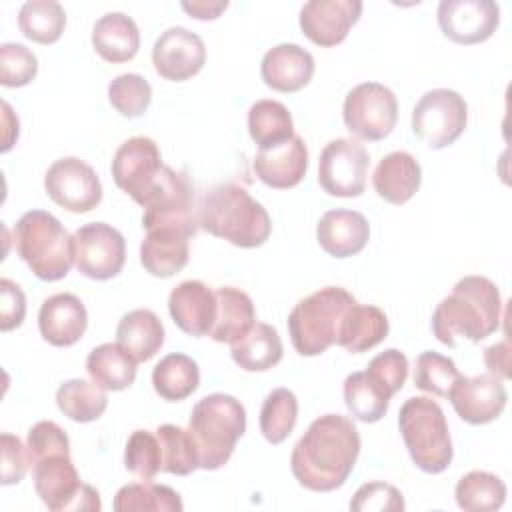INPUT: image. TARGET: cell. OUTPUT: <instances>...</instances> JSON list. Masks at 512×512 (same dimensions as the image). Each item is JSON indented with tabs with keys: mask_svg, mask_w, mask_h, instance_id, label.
Instances as JSON below:
<instances>
[{
	"mask_svg": "<svg viewBox=\"0 0 512 512\" xmlns=\"http://www.w3.org/2000/svg\"><path fill=\"white\" fill-rule=\"evenodd\" d=\"M358 454L360 434L356 424L342 414H324L294 444L290 470L306 490L332 492L348 480Z\"/></svg>",
	"mask_w": 512,
	"mask_h": 512,
	"instance_id": "6da1fadb",
	"label": "cell"
},
{
	"mask_svg": "<svg viewBox=\"0 0 512 512\" xmlns=\"http://www.w3.org/2000/svg\"><path fill=\"white\" fill-rule=\"evenodd\" d=\"M502 318V298L486 276H464L432 314V332L446 346H458V338L480 342L494 334Z\"/></svg>",
	"mask_w": 512,
	"mask_h": 512,
	"instance_id": "7a4b0ae2",
	"label": "cell"
},
{
	"mask_svg": "<svg viewBox=\"0 0 512 512\" xmlns=\"http://www.w3.org/2000/svg\"><path fill=\"white\" fill-rule=\"evenodd\" d=\"M198 226L238 248L262 246L272 222L266 208L240 184H220L208 190L198 208Z\"/></svg>",
	"mask_w": 512,
	"mask_h": 512,
	"instance_id": "3957f363",
	"label": "cell"
},
{
	"mask_svg": "<svg viewBox=\"0 0 512 512\" xmlns=\"http://www.w3.org/2000/svg\"><path fill=\"white\" fill-rule=\"evenodd\" d=\"M246 430V410L230 394H208L196 402L190 414L188 432L192 434L202 470L222 468L236 442Z\"/></svg>",
	"mask_w": 512,
	"mask_h": 512,
	"instance_id": "277c9868",
	"label": "cell"
},
{
	"mask_svg": "<svg viewBox=\"0 0 512 512\" xmlns=\"http://www.w3.org/2000/svg\"><path fill=\"white\" fill-rule=\"evenodd\" d=\"M14 244L18 256L44 282L62 280L74 262L72 236L56 216L44 210H30L20 216Z\"/></svg>",
	"mask_w": 512,
	"mask_h": 512,
	"instance_id": "5b68a950",
	"label": "cell"
},
{
	"mask_svg": "<svg viewBox=\"0 0 512 512\" xmlns=\"http://www.w3.org/2000/svg\"><path fill=\"white\" fill-rule=\"evenodd\" d=\"M398 428L416 468L440 474L452 462V440L444 410L426 396L408 398L398 412Z\"/></svg>",
	"mask_w": 512,
	"mask_h": 512,
	"instance_id": "8992f818",
	"label": "cell"
},
{
	"mask_svg": "<svg viewBox=\"0 0 512 512\" xmlns=\"http://www.w3.org/2000/svg\"><path fill=\"white\" fill-rule=\"evenodd\" d=\"M356 298L340 286H326L302 298L288 316V332L300 356H318L338 340L340 324Z\"/></svg>",
	"mask_w": 512,
	"mask_h": 512,
	"instance_id": "52a82bcc",
	"label": "cell"
},
{
	"mask_svg": "<svg viewBox=\"0 0 512 512\" xmlns=\"http://www.w3.org/2000/svg\"><path fill=\"white\" fill-rule=\"evenodd\" d=\"M34 490L52 512H98L100 494L84 484L70 454H50L34 462Z\"/></svg>",
	"mask_w": 512,
	"mask_h": 512,
	"instance_id": "ba28073f",
	"label": "cell"
},
{
	"mask_svg": "<svg viewBox=\"0 0 512 512\" xmlns=\"http://www.w3.org/2000/svg\"><path fill=\"white\" fill-rule=\"evenodd\" d=\"M468 122L466 100L450 88L428 90L412 110V132L432 150L454 144Z\"/></svg>",
	"mask_w": 512,
	"mask_h": 512,
	"instance_id": "9c48e42d",
	"label": "cell"
},
{
	"mask_svg": "<svg viewBox=\"0 0 512 512\" xmlns=\"http://www.w3.org/2000/svg\"><path fill=\"white\" fill-rule=\"evenodd\" d=\"M342 118L354 136L378 142L396 126L398 100L388 86L380 82H362L346 94Z\"/></svg>",
	"mask_w": 512,
	"mask_h": 512,
	"instance_id": "30bf717a",
	"label": "cell"
},
{
	"mask_svg": "<svg viewBox=\"0 0 512 512\" xmlns=\"http://www.w3.org/2000/svg\"><path fill=\"white\" fill-rule=\"evenodd\" d=\"M142 226L154 228H180L194 236L198 218L194 216V194L186 172L162 166L160 180L142 206Z\"/></svg>",
	"mask_w": 512,
	"mask_h": 512,
	"instance_id": "8fae6325",
	"label": "cell"
},
{
	"mask_svg": "<svg viewBox=\"0 0 512 512\" xmlns=\"http://www.w3.org/2000/svg\"><path fill=\"white\" fill-rule=\"evenodd\" d=\"M370 156L354 138H336L328 142L318 160L320 188L338 198H356L366 188Z\"/></svg>",
	"mask_w": 512,
	"mask_h": 512,
	"instance_id": "7c38bea8",
	"label": "cell"
},
{
	"mask_svg": "<svg viewBox=\"0 0 512 512\" xmlns=\"http://www.w3.org/2000/svg\"><path fill=\"white\" fill-rule=\"evenodd\" d=\"M162 166L158 144L148 136H132L112 158V178L120 190L144 206L160 180Z\"/></svg>",
	"mask_w": 512,
	"mask_h": 512,
	"instance_id": "4fadbf2b",
	"label": "cell"
},
{
	"mask_svg": "<svg viewBox=\"0 0 512 512\" xmlns=\"http://www.w3.org/2000/svg\"><path fill=\"white\" fill-rule=\"evenodd\" d=\"M74 264L92 280L114 278L126 260L124 236L106 222H90L72 234Z\"/></svg>",
	"mask_w": 512,
	"mask_h": 512,
	"instance_id": "5bb4252c",
	"label": "cell"
},
{
	"mask_svg": "<svg viewBox=\"0 0 512 512\" xmlns=\"http://www.w3.org/2000/svg\"><path fill=\"white\" fill-rule=\"evenodd\" d=\"M46 194L68 212H90L102 200V184L96 170L76 156L56 160L44 176Z\"/></svg>",
	"mask_w": 512,
	"mask_h": 512,
	"instance_id": "9a60e30c",
	"label": "cell"
},
{
	"mask_svg": "<svg viewBox=\"0 0 512 512\" xmlns=\"http://www.w3.org/2000/svg\"><path fill=\"white\" fill-rule=\"evenodd\" d=\"M442 34L456 44H480L500 24V6L492 0H442L436 10Z\"/></svg>",
	"mask_w": 512,
	"mask_h": 512,
	"instance_id": "2e32d148",
	"label": "cell"
},
{
	"mask_svg": "<svg viewBox=\"0 0 512 512\" xmlns=\"http://www.w3.org/2000/svg\"><path fill=\"white\" fill-rule=\"evenodd\" d=\"M206 62L204 40L184 26L164 30L152 48L154 70L172 82H184L196 76Z\"/></svg>",
	"mask_w": 512,
	"mask_h": 512,
	"instance_id": "e0dca14e",
	"label": "cell"
},
{
	"mask_svg": "<svg viewBox=\"0 0 512 512\" xmlns=\"http://www.w3.org/2000/svg\"><path fill=\"white\" fill-rule=\"evenodd\" d=\"M448 400L464 422L480 426L496 420L502 414L508 402V392L502 378L494 374H460L448 394Z\"/></svg>",
	"mask_w": 512,
	"mask_h": 512,
	"instance_id": "ac0fdd59",
	"label": "cell"
},
{
	"mask_svg": "<svg viewBox=\"0 0 512 512\" xmlns=\"http://www.w3.org/2000/svg\"><path fill=\"white\" fill-rule=\"evenodd\" d=\"M360 14V0H310L300 8L298 24L310 42L332 48L348 36Z\"/></svg>",
	"mask_w": 512,
	"mask_h": 512,
	"instance_id": "d6986e66",
	"label": "cell"
},
{
	"mask_svg": "<svg viewBox=\"0 0 512 512\" xmlns=\"http://www.w3.org/2000/svg\"><path fill=\"white\" fill-rule=\"evenodd\" d=\"M168 310L182 332L194 338L206 336L216 322V292L200 280H184L172 288L168 296Z\"/></svg>",
	"mask_w": 512,
	"mask_h": 512,
	"instance_id": "ffe728a7",
	"label": "cell"
},
{
	"mask_svg": "<svg viewBox=\"0 0 512 512\" xmlns=\"http://www.w3.org/2000/svg\"><path fill=\"white\" fill-rule=\"evenodd\" d=\"M88 326V312L82 300L70 292L46 298L38 312V328L42 338L58 348L76 344Z\"/></svg>",
	"mask_w": 512,
	"mask_h": 512,
	"instance_id": "44dd1931",
	"label": "cell"
},
{
	"mask_svg": "<svg viewBox=\"0 0 512 512\" xmlns=\"http://www.w3.org/2000/svg\"><path fill=\"white\" fill-rule=\"evenodd\" d=\"M260 76L276 92H298L314 76V58L298 44H276L262 56Z\"/></svg>",
	"mask_w": 512,
	"mask_h": 512,
	"instance_id": "7402d4cb",
	"label": "cell"
},
{
	"mask_svg": "<svg viewBox=\"0 0 512 512\" xmlns=\"http://www.w3.org/2000/svg\"><path fill=\"white\" fill-rule=\"evenodd\" d=\"M308 170V148L300 136H292L290 140L258 150L254 158L256 176L270 188L286 190L294 188L302 182Z\"/></svg>",
	"mask_w": 512,
	"mask_h": 512,
	"instance_id": "603a6c76",
	"label": "cell"
},
{
	"mask_svg": "<svg viewBox=\"0 0 512 512\" xmlns=\"http://www.w3.org/2000/svg\"><path fill=\"white\" fill-rule=\"evenodd\" d=\"M370 238V226L364 214L356 210H328L316 226L320 248L334 258H350L364 250Z\"/></svg>",
	"mask_w": 512,
	"mask_h": 512,
	"instance_id": "cb8c5ba5",
	"label": "cell"
},
{
	"mask_svg": "<svg viewBox=\"0 0 512 512\" xmlns=\"http://www.w3.org/2000/svg\"><path fill=\"white\" fill-rule=\"evenodd\" d=\"M190 236L192 234L180 228L146 230V238L140 244V262L144 270L156 278L178 274L188 264Z\"/></svg>",
	"mask_w": 512,
	"mask_h": 512,
	"instance_id": "d4e9b609",
	"label": "cell"
},
{
	"mask_svg": "<svg viewBox=\"0 0 512 512\" xmlns=\"http://www.w3.org/2000/svg\"><path fill=\"white\" fill-rule=\"evenodd\" d=\"M420 182L422 168L418 160L404 150L386 154L372 174V186L376 194L396 206L406 204L418 192Z\"/></svg>",
	"mask_w": 512,
	"mask_h": 512,
	"instance_id": "484cf974",
	"label": "cell"
},
{
	"mask_svg": "<svg viewBox=\"0 0 512 512\" xmlns=\"http://www.w3.org/2000/svg\"><path fill=\"white\" fill-rule=\"evenodd\" d=\"M92 46L106 62H128L140 48L138 26L124 12H108L92 28Z\"/></svg>",
	"mask_w": 512,
	"mask_h": 512,
	"instance_id": "4316f807",
	"label": "cell"
},
{
	"mask_svg": "<svg viewBox=\"0 0 512 512\" xmlns=\"http://www.w3.org/2000/svg\"><path fill=\"white\" fill-rule=\"evenodd\" d=\"M388 336L386 314L372 304L354 302L342 318L336 344L352 354L366 352Z\"/></svg>",
	"mask_w": 512,
	"mask_h": 512,
	"instance_id": "83f0119b",
	"label": "cell"
},
{
	"mask_svg": "<svg viewBox=\"0 0 512 512\" xmlns=\"http://www.w3.org/2000/svg\"><path fill=\"white\" fill-rule=\"evenodd\" d=\"M116 342L136 360H150L164 344V326L148 308H136L124 314L116 326Z\"/></svg>",
	"mask_w": 512,
	"mask_h": 512,
	"instance_id": "f1b7e54d",
	"label": "cell"
},
{
	"mask_svg": "<svg viewBox=\"0 0 512 512\" xmlns=\"http://www.w3.org/2000/svg\"><path fill=\"white\" fill-rule=\"evenodd\" d=\"M216 322L210 330V338L216 342L232 344L246 336L256 324V310L252 298L234 286H222L216 290Z\"/></svg>",
	"mask_w": 512,
	"mask_h": 512,
	"instance_id": "f546056e",
	"label": "cell"
},
{
	"mask_svg": "<svg viewBox=\"0 0 512 512\" xmlns=\"http://www.w3.org/2000/svg\"><path fill=\"white\" fill-rule=\"evenodd\" d=\"M282 340L270 324L256 322L246 336L230 344L232 360L246 372H264L282 360Z\"/></svg>",
	"mask_w": 512,
	"mask_h": 512,
	"instance_id": "4dcf8cb0",
	"label": "cell"
},
{
	"mask_svg": "<svg viewBox=\"0 0 512 512\" xmlns=\"http://www.w3.org/2000/svg\"><path fill=\"white\" fill-rule=\"evenodd\" d=\"M136 360L118 344L106 342L96 346L86 358V370L100 388L104 390H124L136 378Z\"/></svg>",
	"mask_w": 512,
	"mask_h": 512,
	"instance_id": "1f68e13d",
	"label": "cell"
},
{
	"mask_svg": "<svg viewBox=\"0 0 512 512\" xmlns=\"http://www.w3.org/2000/svg\"><path fill=\"white\" fill-rule=\"evenodd\" d=\"M198 384V364L182 352L164 356L152 370V386L156 394L168 402H180L188 398L192 392H196Z\"/></svg>",
	"mask_w": 512,
	"mask_h": 512,
	"instance_id": "d6a6232c",
	"label": "cell"
},
{
	"mask_svg": "<svg viewBox=\"0 0 512 512\" xmlns=\"http://www.w3.org/2000/svg\"><path fill=\"white\" fill-rule=\"evenodd\" d=\"M248 132L260 150L274 148L294 136L288 108L278 100H258L248 110Z\"/></svg>",
	"mask_w": 512,
	"mask_h": 512,
	"instance_id": "836d02e7",
	"label": "cell"
},
{
	"mask_svg": "<svg viewBox=\"0 0 512 512\" xmlns=\"http://www.w3.org/2000/svg\"><path fill=\"white\" fill-rule=\"evenodd\" d=\"M56 406L70 420L86 424L98 420L104 414L108 406V396L106 390L100 388L96 382L72 378L58 386Z\"/></svg>",
	"mask_w": 512,
	"mask_h": 512,
	"instance_id": "e575fe53",
	"label": "cell"
},
{
	"mask_svg": "<svg viewBox=\"0 0 512 512\" xmlns=\"http://www.w3.org/2000/svg\"><path fill=\"white\" fill-rule=\"evenodd\" d=\"M112 506L116 512H180L184 508L176 490L150 480L122 486L116 492Z\"/></svg>",
	"mask_w": 512,
	"mask_h": 512,
	"instance_id": "d590c367",
	"label": "cell"
},
{
	"mask_svg": "<svg viewBox=\"0 0 512 512\" xmlns=\"http://www.w3.org/2000/svg\"><path fill=\"white\" fill-rule=\"evenodd\" d=\"M456 504L468 512H494L506 500V484L500 476L472 470L464 474L454 488Z\"/></svg>",
	"mask_w": 512,
	"mask_h": 512,
	"instance_id": "8d00e7d4",
	"label": "cell"
},
{
	"mask_svg": "<svg viewBox=\"0 0 512 512\" xmlns=\"http://www.w3.org/2000/svg\"><path fill=\"white\" fill-rule=\"evenodd\" d=\"M20 32L38 44H54L66 26V12L56 0H28L18 12Z\"/></svg>",
	"mask_w": 512,
	"mask_h": 512,
	"instance_id": "74e56055",
	"label": "cell"
},
{
	"mask_svg": "<svg viewBox=\"0 0 512 512\" xmlns=\"http://www.w3.org/2000/svg\"><path fill=\"white\" fill-rule=\"evenodd\" d=\"M162 452V472L188 476L200 468V456L192 434L176 424H162L156 428Z\"/></svg>",
	"mask_w": 512,
	"mask_h": 512,
	"instance_id": "f35d334b",
	"label": "cell"
},
{
	"mask_svg": "<svg viewBox=\"0 0 512 512\" xmlns=\"http://www.w3.org/2000/svg\"><path fill=\"white\" fill-rule=\"evenodd\" d=\"M298 420V400L288 388H274L260 408V432L270 444L284 442Z\"/></svg>",
	"mask_w": 512,
	"mask_h": 512,
	"instance_id": "ab89813d",
	"label": "cell"
},
{
	"mask_svg": "<svg viewBox=\"0 0 512 512\" xmlns=\"http://www.w3.org/2000/svg\"><path fill=\"white\" fill-rule=\"evenodd\" d=\"M344 402L348 412L366 424L378 422L390 404V398L384 396L366 376V372H352L344 380Z\"/></svg>",
	"mask_w": 512,
	"mask_h": 512,
	"instance_id": "60d3db41",
	"label": "cell"
},
{
	"mask_svg": "<svg viewBox=\"0 0 512 512\" xmlns=\"http://www.w3.org/2000/svg\"><path fill=\"white\" fill-rule=\"evenodd\" d=\"M460 378V372L452 358L438 354L434 350H426L416 358V370H414V384L416 388L448 398L454 382Z\"/></svg>",
	"mask_w": 512,
	"mask_h": 512,
	"instance_id": "b9f144b4",
	"label": "cell"
},
{
	"mask_svg": "<svg viewBox=\"0 0 512 512\" xmlns=\"http://www.w3.org/2000/svg\"><path fill=\"white\" fill-rule=\"evenodd\" d=\"M108 100L118 114L126 118H138L148 110L152 102V88L140 74H120L108 84Z\"/></svg>",
	"mask_w": 512,
	"mask_h": 512,
	"instance_id": "7bdbcfd3",
	"label": "cell"
},
{
	"mask_svg": "<svg viewBox=\"0 0 512 512\" xmlns=\"http://www.w3.org/2000/svg\"><path fill=\"white\" fill-rule=\"evenodd\" d=\"M124 466L142 480H152L162 470V452L158 436L148 430L130 434L124 448Z\"/></svg>",
	"mask_w": 512,
	"mask_h": 512,
	"instance_id": "ee69618b",
	"label": "cell"
},
{
	"mask_svg": "<svg viewBox=\"0 0 512 512\" xmlns=\"http://www.w3.org/2000/svg\"><path fill=\"white\" fill-rule=\"evenodd\" d=\"M368 380L388 398H392L408 378V358L396 348L376 354L366 366Z\"/></svg>",
	"mask_w": 512,
	"mask_h": 512,
	"instance_id": "f6af8a7d",
	"label": "cell"
},
{
	"mask_svg": "<svg viewBox=\"0 0 512 512\" xmlns=\"http://www.w3.org/2000/svg\"><path fill=\"white\" fill-rule=\"evenodd\" d=\"M38 72V60L32 50L18 42H6L0 46V82L6 88H20L34 80Z\"/></svg>",
	"mask_w": 512,
	"mask_h": 512,
	"instance_id": "bcb514c9",
	"label": "cell"
},
{
	"mask_svg": "<svg viewBox=\"0 0 512 512\" xmlns=\"http://www.w3.org/2000/svg\"><path fill=\"white\" fill-rule=\"evenodd\" d=\"M404 506L402 492L386 482H366L350 500V510L354 512H402Z\"/></svg>",
	"mask_w": 512,
	"mask_h": 512,
	"instance_id": "7dc6e473",
	"label": "cell"
},
{
	"mask_svg": "<svg viewBox=\"0 0 512 512\" xmlns=\"http://www.w3.org/2000/svg\"><path fill=\"white\" fill-rule=\"evenodd\" d=\"M26 448L34 462L50 456V454H70V440L66 436V432L52 420H42L36 422L30 430H28V438H26Z\"/></svg>",
	"mask_w": 512,
	"mask_h": 512,
	"instance_id": "c3c4849f",
	"label": "cell"
},
{
	"mask_svg": "<svg viewBox=\"0 0 512 512\" xmlns=\"http://www.w3.org/2000/svg\"><path fill=\"white\" fill-rule=\"evenodd\" d=\"M0 446H2V486H12L18 484L28 468L32 466L28 448L22 444V440L14 434L4 432L0 436Z\"/></svg>",
	"mask_w": 512,
	"mask_h": 512,
	"instance_id": "681fc988",
	"label": "cell"
},
{
	"mask_svg": "<svg viewBox=\"0 0 512 512\" xmlns=\"http://www.w3.org/2000/svg\"><path fill=\"white\" fill-rule=\"evenodd\" d=\"M26 316V296L22 288L8 280H0V330L10 332L24 322Z\"/></svg>",
	"mask_w": 512,
	"mask_h": 512,
	"instance_id": "f907efd6",
	"label": "cell"
},
{
	"mask_svg": "<svg viewBox=\"0 0 512 512\" xmlns=\"http://www.w3.org/2000/svg\"><path fill=\"white\" fill-rule=\"evenodd\" d=\"M484 362L490 370V374L508 380L510 378V346L508 340H502L498 344H492L484 350Z\"/></svg>",
	"mask_w": 512,
	"mask_h": 512,
	"instance_id": "816d5d0a",
	"label": "cell"
},
{
	"mask_svg": "<svg viewBox=\"0 0 512 512\" xmlns=\"http://www.w3.org/2000/svg\"><path fill=\"white\" fill-rule=\"evenodd\" d=\"M184 12L190 14V18L196 20H214L218 18L226 8L228 2L226 0H192V2H182L180 4Z\"/></svg>",
	"mask_w": 512,
	"mask_h": 512,
	"instance_id": "f5cc1de1",
	"label": "cell"
}]
</instances>
